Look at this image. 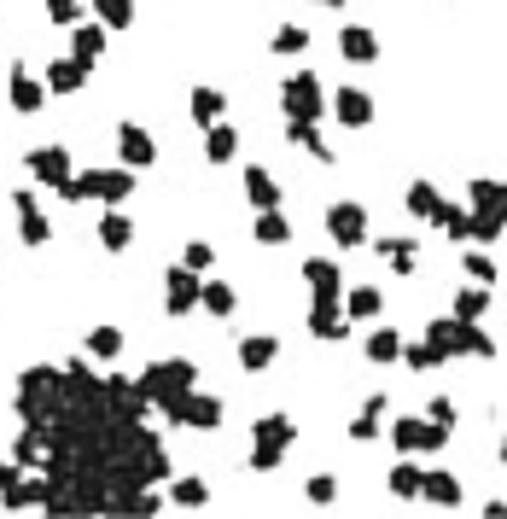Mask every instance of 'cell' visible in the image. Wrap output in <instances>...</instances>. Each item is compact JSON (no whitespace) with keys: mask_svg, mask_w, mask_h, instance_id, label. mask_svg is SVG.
Here are the masks:
<instances>
[{"mask_svg":"<svg viewBox=\"0 0 507 519\" xmlns=\"http://www.w3.org/2000/svg\"><path fill=\"white\" fill-rule=\"evenodd\" d=\"M140 397L158 409V403H169V397H181V391H193L199 385V362L193 356H158V362H146L135 374Z\"/></svg>","mask_w":507,"mask_h":519,"instance_id":"obj_1","label":"cell"},{"mask_svg":"<svg viewBox=\"0 0 507 519\" xmlns=\"http://www.w3.org/2000/svg\"><path fill=\"white\" fill-rule=\"evenodd\" d=\"M135 193V170L117 164V170H76L65 187V205H123Z\"/></svg>","mask_w":507,"mask_h":519,"instance_id":"obj_2","label":"cell"},{"mask_svg":"<svg viewBox=\"0 0 507 519\" xmlns=\"http://www.w3.org/2000/svg\"><path fill=\"white\" fill-rule=\"evenodd\" d=\"M158 415H164L169 426H187V432H216V426H222V397H210V391L193 385V391L158 403Z\"/></svg>","mask_w":507,"mask_h":519,"instance_id":"obj_3","label":"cell"},{"mask_svg":"<svg viewBox=\"0 0 507 519\" xmlns=\"http://www.w3.org/2000/svg\"><path fill=\"white\" fill-rule=\"evenodd\" d=\"M280 111H286V117H309V123H321V117H327L321 76H315V70H292V76L280 82Z\"/></svg>","mask_w":507,"mask_h":519,"instance_id":"obj_4","label":"cell"},{"mask_svg":"<svg viewBox=\"0 0 507 519\" xmlns=\"http://www.w3.org/2000/svg\"><path fill=\"white\" fill-rule=\"evenodd\" d=\"M24 170H30L35 187H47V193H59V199H65L76 164H70V146H30V152H24Z\"/></svg>","mask_w":507,"mask_h":519,"instance_id":"obj_5","label":"cell"},{"mask_svg":"<svg viewBox=\"0 0 507 519\" xmlns=\"http://www.w3.org/2000/svg\"><path fill=\"white\" fill-rule=\"evenodd\" d=\"M449 432L455 426H438V420H426V415H403L397 426H391V444H397V455H432V450H443L449 444Z\"/></svg>","mask_w":507,"mask_h":519,"instance_id":"obj_6","label":"cell"},{"mask_svg":"<svg viewBox=\"0 0 507 519\" xmlns=\"http://www.w3.org/2000/svg\"><path fill=\"white\" fill-rule=\"evenodd\" d=\"M12 210H18V240L24 245L53 240V216L41 210V187H12Z\"/></svg>","mask_w":507,"mask_h":519,"instance_id":"obj_7","label":"cell"},{"mask_svg":"<svg viewBox=\"0 0 507 519\" xmlns=\"http://www.w3.org/2000/svg\"><path fill=\"white\" fill-rule=\"evenodd\" d=\"M327 240L344 245V251L368 245V205H356V199H338V205H327Z\"/></svg>","mask_w":507,"mask_h":519,"instance_id":"obj_8","label":"cell"},{"mask_svg":"<svg viewBox=\"0 0 507 519\" xmlns=\"http://www.w3.org/2000/svg\"><path fill=\"white\" fill-rule=\"evenodd\" d=\"M6 100H12L18 117H35V111L47 105V82H41L24 59H12V70H6Z\"/></svg>","mask_w":507,"mask_h":519,"instance_id":"obj_9","label":"cell"},{"mask_svg":"<svg viewBox=\"0 0 507 519\" xmlns=\"http://www.w3.org/2000/svg\"><path fill=\"white\" fill-rule=\"evenodd\" d=\"M199 269H187V263H175V269H169L164 275V315H175V321H181V315H193L199 310Z\"/></svg>","mask_w":507,"mask_h":519,"instance_id":"obj_10","label":"cell"},{"mask_svg":"<svg viewBox=\"0 0 507 519\" xmlns=\"http://www.w3.org/2000/svg\"><path fill=\"white\" fill-rule=\"evenodd\" d=\"M117 152H123V164L129 170H152L158 164V140H152V129H140V123H117Z\"/></svg>","mask_w":507,"mask_h":519,"instance_id":"obj_11","label":"cell"},{"mask_svg":"<svg viewBox=\"0 0 507 519\" xmlns=\"http://www.w3.org/2000/svg\"><path fill=\"white\" fill-rule=\"evenodd\" d=\"M88 76H94V65H82L76 53H59V59H47V70H41L47 94H82V88H88Z\"/></svg>","mask_w":507,"mask_h":519,"instance_id":"obj_12","label":"cell"},{"mask_svg":"<svg viewBox=\"0 0 507 519\" xmlns=\"http://www.w3.org/2000/svg\"><path fill=\"white\" fill-rule=\"evenodd\" d=\"M0 502L18 514V508H35V479L24 461H0Z\"/></svg>","mask_w":507,"mask_h":519,"instance_id":"obj_13","label":"cell"},{"mask_svg":"<svg viewBox=\"0 0 507 519\" xmlns=\"http://www.w3.org/2000/svg\"><path fill=\"white\" fill-rule=\"evenodd\" d=\"M327 111H333L344 129H368L373 123V94H362V88H338L333 100H327Z\"/></svg>","mask_w":507,"mask_h":519,"instance_id":"obj_14","label":"cell"},{"mask_svg":"<svg viewBox=\"0 0 507 519\" xmlns=\"http://www.w3.org/2000/svg\"><path fill=\"white\" fill-rule=\"evenodd\" d=\"M420 496H426L432 508H461L467 490H461V479H455L449 467H426V473H420Z\"/></svg>","mask_w":507,"mask_h":519,"instance_id":"obj_15","label":"cell"},{"mask_svg":"<svg viewBox=\"0 0 507 519\" xmlns=\"http://www.w3.org/2000/svg\"><path fill=\"white\" fill-rule=\"evenodd\" d=\"M426 339H432L443 356H467V345H473V321H461V315H443V321H432V327H426Z\"/></svg>","mask_w":507,"mask_h":519,"instance_id":"obj_16","label":"cell"},{"mask_svg":"<svg viewBox=\"0 0 507 519\" xmlns=\"http://www.w3.org/2000/svg\"><path fill=\"white\" fill-rule=\"evenodd\" d=\"M309 333H315V339H327V345L350 333V315L338 310V298H315V304H309Z\"/></svg>","mask_w":507,"mask_h":519,"instance_id":"obj_17","label":"cell"},{"mask_svg":"<svg viewBox=\"0 0 507 519\" xmlns=\"http://www.w3.org/2000/svg\"><path fill=\"white\" fill-rule=\"evenodd\" d=\"M274 362H280V339H274V333H245V339H239V368H245V374H263Z\"/></svg>","mask_w":507,"mask_h":519,"instance_id":"obj_18","label":"cell"},{"mask_svg":"<svg viewBox=\"0 0 507 519\" xmlns=\"http://www.w3.org/2000/svg\"><path fill=\"white\" fill-rule=\"evenodd\" d=\"M304 280L315 298H344V269L333 257H304Z\"/></svg>","mask_w":507,"mask_h":519,"instance_id":"obj_19","label":"cell"},{"mask_svg":"<svg viewBox=\"0 0 507 519\" xmlns=\"http://www.w3.org/2000/svg\"><path fill=\"white\" fill-rule=\"evenodd\" d=\"M338 53H344L350 65H373V59H379V35H373L368 24H344V30H338Z\"/></svg>","mask_w":507,"mask_h":519,"instance_id":"obj_20","label":"cell"},{"mask_svg":"<svg viewBox=\"0 0 507 519\" xmlns=\"http://www.w3.org/2000/svg\"><path fill=\"white\" fill-rule=\"evenodd\" d=\"M105 24L100 18H94V24H82V18H76V24H70V53H76V59H82V65H100L105 59Z\"/></svg>","mask_w":507,"mask_h":519,"instance_id":"obj_21","label":"cell"},{"mask_svg":"<svg viewBox=\"0 0 507 519\" xmlns=\"http://www.w3.org/2000/svg\"><path fill=\"white\" fill-rule=\"evenodd\" d=\"M94 240H100L105 251L117 257V251H129V245H135V222H129V216H123V210H117V205H105L100 228H94Z\"/></svg>","mask_w":507,"mask_h":519,"instance_id":"obj_22","label":"cell"},{"mask_svg":"<svg viewBox=\"0 0 507 519\" xmlns=\"http://www.w3.org/2000/svg\"><path fill=\"white\" fill-rule=\"evenodd\" d=\"M204 158H210V164H234L239 158V129L234 123H222V117L204 123Z\"/></svg>","mask_w":507,"mask_h":519,"instance_id":"obj_23","label":"cell"},{"mask_svg":"<svg viewBox=\"0 0 507 519\" xmlns=\"http://www.w3.org/2000/svg\"><path fill=\"white\" fill-rule=\"evenodd\" d=\"M286 135L298 140L309 158H321V164H333V158H338L333 146H327V135H321V123H309V117H286Z\"/></svg>","mask_w":507,"mask_h":519,"instance_id":"obj_24","label":"cell"},{"mask_svg":"<svg viewBox=\"0 0 507 519\" xmlns=\"http://www.w3.org/2000/svg\"><path fill=\"white\" fill-rule=\"evenodd\" d=\"M385 263H391V275H414V263H420V245L403 240V234H391V240H368Z\"/></svg>","mask_w":507,"mask_h":519,"instance_id":"obj_25","label":"cell"},{"mask_svg":"<svg viewBox=\"0 0 507 519\" xmlns=\"http://www.w3.org/2000/svg\"><path fill=\"white\" fill-rule=\"evenodd\" d=\"M251 444H274V450H292V444H298V426H292V415H263L257 426H251Z\"/></svg>","mask_w":507,"mask_h":519,"instance_id":"obj_26","label":"cell"},{"mask_svg":"<svg viewBox=\"0 0 507 519\" xmlns=\"http://www.w3.org/2000/svg\"><path fill=\"white\" fill-rule=\"evenodd\" d=\"M467 205L478 216H507V181H467Z\"/></svg>","mask_w":507,"mask_h":519,"instance_id":"obj_27","label":"cell"},{"mask_svg":"<svg viewBox=\"0 0 507 519\" xmlns=\"http://www.w3.org/2000/svg\"><path fill=\"white\" fill-rule=\"evenodd\" d=\"M199 310H210L216 321H228V315L239 310V292L228 280H199Z\"/></svg>","mask_w":507,"mask_h":519,"instance_id":"obj_28","label":"cell"},{"mask_svg":"<svg viewBox=\"0 0 507 519\" xmlns=\"http://www.w3.org/2000/svg\"><path fill=\"white\" fill-rule=\"evenodd\" d=\"M344 315H350V321H379V315H385V292H379V286H350V292H344Z\"/></svg>","mask_w":507,"mask_h":519,"instance_id":"obj_29","label":"cell"},{"mask_svg":"<svg viewBox=\"0 0 507 519\" xmlns=\"http://www.w3.org/2000/svg\"><path fill=\"white\" fill-rule=\"evenodd\" d=\"M245 199L257 210H269V205H280V181H274L263 164H245Z\"/></svg>","mask_w":507,"mask_h":519,"instance_id":"obj_30","label":"cell"},{"mask_svg":"<svg viewBox=\"0 0 507 519\" xmlns=\"http://www.w3.org/2000/svg\"><path fill=\"white\" fill-rule=\"evenodd\" d=\"M251 240H257V245H286V240H292V222H286V210H280V205L257 210V228H251Z\"/></svg>","mask_w":507,"mask_h":519,"instance_id":"obj_31","label":"cell"},{"mask_svg":"<svg viewBox=\"0 0 507 519\" xmlns=\"http://www.w3.org/2000/svg\"><path fill=\"white\" fill-rule=\"evenodd\" d=\"M438 228H443V234H449L455 245H467V240H473V205H449V199H443Z\"/></svg>","mask_w":507,"mask_h":519,"instance_id":"obj_32","label":"cell"},{"mask_svg":"<svg viewBox=\"0 0 507 519\" xmlns=\"http://www.w3.org/2000/svg\"><path fill=\"white\" fill-rule=\"evenodd\" d=\"M397 362H408L414 374H426V368H443L449 356H443V350L432 345V339H403V356H397Z\"/></svg>","mask_w":507,"mask_h":519,"instance_id":"obj_33","label":"cell"},{"mask_svg":"<svg viewBox=\"0 0 507 519\" xmlns=\"http://www.w3.org/2000/svg\"><path fill=\"white\" fill-rule=\"evenodd\" d=\"M187 111H193V123H216V117H222V111H228V94H222V88H193V100H187Z\"/></svg>","mask_w":507,"mask_h":519,"instance_id":"obj_34","label":"cell"},{"mask_svg":"<svg viewBox=\"0 0 507 519\" xmlns=\"http://www.w3.org/2000/svg\"><path fill=\"white\" fill-rule=\"evenodd\" d=\"M397 356H403V333H397V327H373L368 333V362L385 368V362H397Z\"/></svg>","mask_w":507,"mask_h":519,"instance_id":"obj_35","label":"cell"},{"mask_svg":"<svg viewBox=\"0 0 507 519\" xmlns=\"http://www.w3.org/2000/svg\"><path fill=\"white\" fill-rule=\"evenodd\" d=\"M82 350H88L94 362H117V356H123V327H94Z\"/></svg>","mask_w":507,"mask_h":519,"instance_id":"obj_36","label":"cell"},{"mask_svg":"<svg viewBox=\"0 0 507 519\" xmlns=\"http://www.w3.org/2000/svg\"><path fill=\"white\" fill-rule=\"evenodd\" d=\"M164 485H169V502H175V508H204V502H210V485H204V479H175V473H169Z\"/></svg>","mask_w":507,"mask_h":519,"instance_id":"obj_37","label":"cell"},{"mask_svg":"<svg viewBox=\"0 0 507 519\" xmlns=\"http://www.w3.org/2000/svg\"><path fill=\"white\" fill-rule=\"evenodd\" d=\"M408 210L420 216V222H438V210H443V193L432 187V181H414L408 187Z\"/></svg>","mask_w":507,"mask_h":519,"instance_id":"obj_38","label":"cell"},{"mask_svg":"<svg viewBox=\"0 0 507 519\" xmlns=\"http://www.w3.org/2000/svg\"><path fill=\"white\" fill-rule=\"evenodd\" d=\"M94 18L105 30H129L135 24V0H94Z\"/></svg>","mask_w":507,"mask_h":519,"instance_id":"obj_39","label":"cell"},{"mask_svg":"<svg viewBox=\"0 0 507 519\" xmlns=\"http://www.w3.org/2000/svg\"><path fill=\"white\" fill-rule=\"evenodd\" d=\"M484 310H490V292H484V286H461L449 315H461V321H484Z\"/></svg>","mask_w":507,"mask_h":519,"instance_id":"obj_40","label":"cell"},{"mask_svg":"<svg viewBox=\"0 0 507 519\" xmlns=\"http://www.w3.org/2000/svg\"><path fill=\"white\" fill-rule=\"evenodd\" d=\"M420 473H426V467H414V461H397V467H391V496H403V502H414V496H420Z\"/></svg>","mask_w":507,"mask_h":519,"instance_id":"obj_41","label":"cell"},{"mask_svg":"<svg viewBox=\"0 0 507 519\" xmlns=\"http://www.w3.org/2000/svg\"><path fill=\"white\" fill-rule=\"evenodd\" d=\"M269 47H274V53H304V47H309V30H304V24H280V30L269 35Z\"/></svg>","mask_w":507,"mask_h":519,"instance_id":"obj_42","label":"cell"},{"mask_svg":"<svg viewBox=\"0 0 507 519\" xmlns=\"http://www.w3.org/2000/svg\"><path fill=\"white\" fill-rule=\"evenodd\" d=\"M461 269H467V275H473L478 286H490V280H496V263H490L484 251H461Z\"/></svg>","mask_w":507,"mask_h":519,"instance_id":"obj_43","label":"cell"},{"mask_svg":"<svg viewBox=\"0 0 507 519\" xmlns=\"http://www.w3.org/2000/svg\"><path fill=\"white\" fill-rule=\"evenodd\" d=\"M286 461V450H274V444H251V473H274Z\"/></svg>","mask_w":507,"mask_h":519,"instance_id":"obj_44","label":"cell"},{"mask_svg":"<svg viewBox=\"0 0 507 519\" xmlns=\"http://www.w3.org/2000/svg\"><path fill=\"white\" fill-rule=\"evenodd\" d=\"M41 6H47V18H53V24H76V18H82V0H41Z\"/></svg>","mask_w":507,"mask_h":519,"instance_id":"obj_45","label":"cell"},{"mask_svg":"<svg viewBox=\"0 0 507 519\" xmlns=\"http://www.w3.org/2000/svg\"><path fill=\"white\" fill-rule=\"evenodd\" d=\"M181 263H187V269H199V275H204V269L216 263V251H210L204 240H187V251H181Z\"/></svg>","mask_w":507,"mask_h":519,"instance_id":"obj_46","label":"cell"},{"mask_svg":"<svg viewBox=\"0 0 507 519\" xmlns=\"http://www.w3.org/2000/svg\"><path fill=\"white\" fill-rule=\"evenodd\" d=\"M350 438H356V444H373V438H379V415H373V409H362V415L350 420Z\"/></svg>","mask_w":507,"mask_h":519,"instance_id":"obj_47","label":"cell"},{"mask_svg":"<svg viewBox=\"0 0 507 519\" xmlns=\"http://www.w3.org/2000/svg\"><path fill=\"white\" fill-rule=\"evenodd\" d=\"M304 496H309V502H338V479H327V473H315V479L304 485Z\"/></svg>","mask_w":507,"mask_h":519,"instance_id":"obj_48","label":"cell"},{"mask_svg":"<svg viewBox=\"0 0 507 519\" xmlns=\"http://www.w3.org/2000/svg\"><path fill=\"white\" fill-rule=\"evenodd\" d=\"M467 356H484V362H490V356H496V339H490V333H484V327H478V321H473V345H467Z\"/></svg>","mask_w":507,"mask_h":519,"instance_id":"obj_49","label":"cell"},{"mask_svg":"<svg viewBox=\"0 0 507 519\" xmlns=\"http://www.w3.org/2000/svg\"><path fill=\"white\" fill-rule=\"evenodd\" d=\"M426 420H438V426H455V403H449V397H438V403L426 409Z\"/></svg>","mask_w":507,"mask_h":519,"instance_id":"obj_50","label":"cell"},{"mask_svg":"<svg viewBox=\"0 0 507 519\" xmlns=\"http://www.w3.org/2000/svg\"><path fill=\"white\" fill-rule=\"evenodd\" d=\"M315 6H344V0H315Z\"/></svg>","mask_w":507,"mask_h":519,"instance_id":"obj_51","label":"cell"},{"mask_svg":"<svg viewBox=\"0 0 507 519\" xmlns=\"http://www.w3.org/2000/svg\"><path fill=\"white\" fill-rule=\"evenodd\" d=\"M502 467H507V438H502Z\"/></svg>","mask_w":507,"mask_h":519,"instance_id":"obj_52","label":"cell"}]
</instances>
